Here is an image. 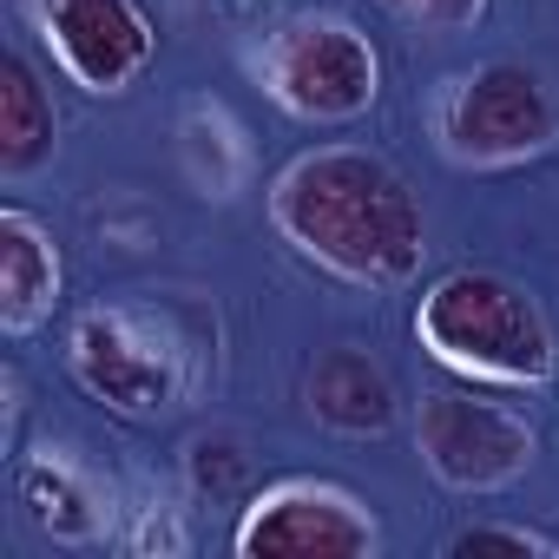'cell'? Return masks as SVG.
Segmentation results:
<instances>
[{
  "mask_svg": "<svg viewBox=\"0 0 559 559\" xmlns=\"http://www.w3.org/2000/svg\"><path fill=\"white\" fill-rule=\"evenodd\" d=\"M382 8L408 27H428V34H461L487 14V0H382Z\"/></svg>",
  "mask_w": 559,
  "mask_h": 559,
  "instance_id": "cell-17",
  "label": "cell"
},
{
  "mask_svg": "<svg viewBox=\"0 0 559 559\" xmlns=\"http://www.w3.org/2000/svg\"><path fill=\"white\" fill-rule=\"evenodd\" d=\"M21 8L47 40L53 67L93 99L132 93L158 53V27L139 0H21Z\"/></svg>",
  "mask_w": 559,
  "mask_h": 559,
  "instance_id": "cell-8",
  "label": "cell"
},
{
  "mask_svg": "<svg viewBox=\"0 0 559 559\" xmlns=\"http://www.w3.org/2000/svg\"><path fill=\"white\" fill-rule=\"evenodd\" d=\"M448 552L454 559H467V552H533V559H559V539L539 533V526H520V520H474V526H461L448 539Z\"/></svg>",
  "mask_w": 559,
  "mask_h": 559,
  "instance_id": "cell-16",
  "label": "cell"
},
{
  "mask_svg": "<svg viewBox=\"0 0 559 559\" xmlns=\"http://www.w3.org/2000/svg\"><path fill=\"white\" fill-rule=\"evenodd\" d=\"M237 559H376L382 520L336 480L290 474L243 500V520L230 533Z\"/></svg>",
  "mask_w": 559,
  "mask_h": 559,
  "instance_id": "cell-7",
  "label": "cell"
},
{
  "mask_svg": "<svg viewBox=\"0 0 559 559\" xmlns=\"http://www.w3.org/2000/svg\"><path fill=\"white\" fill-rule=\"evenodd\" d=\"M60 243L40 217L27 211H0V330L8 336H34L53 304H60Z\"/></svg>",
  "mask_w": 559,
  "mask_h": 559,
  "instance_id": "cell-11",
  "label": "cell"
},
{
  "mask_svg": "<svg viewBox=\"0 0 559 559\" xmlns=\"http://www.w3.org/2000/svg\"><path fill=\"white\" fill-rule=\"evenodd\" d=\"M415 448H421L428 474L454 493H507L539 461L533 421L520 408L480 395V382L428 389L421 408H415Z\"/></svg>",
  "mask_w": 559,
  "mask_h": 559,
  "instance_id": "cell-6",
  "label": "cell"
},
{
  "mask_svg": "<svg viewBox=\"0 0 559 559\" xmlns=\"http://www.w3.org/2000/svg\"><path fill=\"white\" fill-rule=\"evenodd\" d=\"M435 145L461 171H513L559 145V86L533 60H480L435 93Z\"/></svg>",
  "mask_w": 559,
  "mask_h": 559,
  "instance_id": "cell-4",
  "label": "cell"
},
{
  "mask_svg": "<svg viewBox=\"0 0 559 559\" xmlns=\"http://www.w3.org/2000/svg\"><path fill=\"white\" fill-rule=\"evenodd\" d=\"M185 474H191L198 493L224 500V493H237V487L250 480V454H243V441H237L230 428H211V435H198V441L185 448Z\"/></svg>",
  "mask_w": 559,
  "mask_h": 559,
  "instance_id": "cell-15",
  "label": "cell"
},
{
  "mask_svg": "<svg viewBox=\"0 0 559 559\" xmlns=\"http://www.w3.org/2000/svg\"><path fill=\"white\" fill-rule=\"evenodd\" d=\"M14 487H21L27 520H34L47 539H60V546H93V539H106V533L119 526V513H126L119 493H112L80 454H67V448H34V454H21Z\"/></svg>",
  "mask_w": 559,
  "mask_h": 559,
  "instance_id": "cell-9",
  "label": "cell"
},
{
  "mask_svg": "<svg viewBox=\"0 0 559 559\" xmlns=\"http://www.w3.org/2000/svg\"><path fill=\"white\" fill-rule=\"evenodd\" d=\"M67 369L119 421H158L204 382V356L185 343V330L165 310L132 304L80 310L67 330Z\"/></svg>",
  "mask_w": 559,
  "mask_h": 559,
  "instance_id": "cell-3",
  "label": "cell"
},
{
  "mask_svg": "<svg viewBox=\"0 0 559 559\" xmlns=\"http://www.w3.org/2000/svg\"><path fill=\"white\" fill-rule=\"evenodd\" d=\"M171 139H178V165H185V178H191L204 198H217V204H230V198L250 185V171H257L250 132L237 126V112H230L224 99H185Z\"/></svg>",
  "mask_w": 559,
  "mask_h": 559,
  "instance_id": "cell-13",
  "label": "cell"
},
{
  "mask_svg": "<svg viewBox=\"0 0 559 559\" xmlns=\"http://www.w3.org/2000/svg\"><path fill=\"white\" fill-rule=\"evenodd\" d=\"M270 224L304 263L349 290H402L428 257V211L415 185L362 145L297 152L270 178Z\"/></svg>",
  "mask_w": 559,
  "mask_h": 559,
  "instance_id": "cell-1",
  "label": "cell"
},
{
  "mask_svg": "<svg viewBox=\"0 0 559 559\" xmlns=\"http://www.w3.org/2000/svg\"><path fill=\"white\" fill-rule=\"evenodd\" d=\"M304 402H310V415H317L323 428H336V435H389L395 415H402L395 376H389L376 356L349 349V343H336V349H323V356L310 362Z\"/></svg>",
  "mask_w": 559,
  "mask_h": 559,
  "instance_id": "cell-10",
  "label": "cell"
},
{
  "mask_svg": "<svg viewBox=\"0 0 559 559\" xmlns=\"http://www.w3.org/2000/svg\"><path fill=\"white\" fill-rule=\"evenodd\" d=\"M257 86L310 126H349L382 99V60L349 14H290L250 53Z\"/></svg>",
  "mask_w": 559,
  "mask_h": 559,
  "instance_id": "cell-5",
  "label": "cell"
},
{
  "mask_svg": "<svg viewBox=\"0 0 559 559\" xmlns=\"http://www.w3.org/2000/svg\"><path fill=\"white\" fill-rule=\"evenodd\" d=\"M60 152V112L27 53H0V178H34Z\"/></svg>",
  "mask_w": 559,
  "mask_h": 559,
  "instance_id": "cell-12",
  "label": "cell"
},
{
  "mask_svg": "<svg viewBox=\"0 0 559 559\" xmlns=\"http://www.w3.org/2000/svg\"><path fill=\"white\" fill-rule=\"evenodd\" d=\"M132 520L119 526V546L126 552H158V559H178L185 546H191V533H185V507H178V493H145L139 507H126Z\"/></svg>",
  "mask_w": 559,
  "mask_h": 559,
  "instance_id": "cell-14",
  "label": "cell"
},
{
  "mask_svg": "<svg viewBox=\"0 0 559 559\" xmlns=\"http://www.w3.org/2000/svg\"><path fill=\"white\" fill-rule=\"evenodd\" d=\"M415 343L461 382L480 389H546L559 376V336L513 276L448 270L415 304Z\"/></svg>",
  "mask_w": 559,
  "mask_h": 559,
  "instance_id": "cell-2",
  "label": "cell"
}]
</instances>
